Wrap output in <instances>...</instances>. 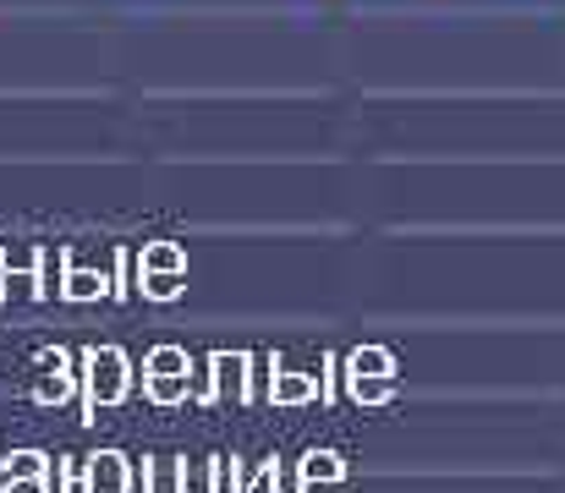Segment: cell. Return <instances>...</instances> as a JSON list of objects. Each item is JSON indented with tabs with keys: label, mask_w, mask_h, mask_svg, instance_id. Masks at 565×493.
<instances>
[{
	"label": "cell",
	"mask_w": 565,
	"mask_h": 493,
	"mask_svg": "<svg viewBox=\"0 0 565 493\" xmlns=\"http://www.w3.org/2000/svg\"><path fill=\"white\" fill-rule=\"evenodd\" d=\"M308 478H335V456H308Z\"/></svg>",
	"instance_id": "cell-4"
},
{
	"label": "cell",
	"mask_w": 565,
	"mask_h": 493,
	"mask_svg": "<svg viewBox=\"0 0 565 493\" xmlns=\"http://www.w3.org/2000/svg\"><path fill=\"white\" fill-rule=\"evenodd\" d=\"M39 472H44V461H39L33 450H22V456L6 461V483H22V478H39Z\"/></svg>",
	"instance_id": "cell-3"
},
{
	"label": "cell",
	"mask_w": 565,
	"mask_h": 493,
	"mask_svg": "<svg viewBox=\"0 0 565 493\" xmlns=\"http://www.w3.org/2000/svg\"><path fill=\"white\" fill-rule=\"evenodd\" d=\"M121 389H127V378H121V356H116V351L94 356V400H121Z\"/></svg>",
	"instance_id": "cell-2"
},
{
	"label": "cell",
	"mask_w": 565,
	"mask_h": 493,
	"mask_svg": "<svg viewBox=\"0 0 565 493\" xmlns=\"http://www.w3.org/2000/svg\"><path fill=\"white\" fill-rule=\"evenodd\" d=\"M88 493H127V461L116 450L88 461Z\"/></svg>",
	"instance_id": "cell-1"
},
{
	"label": "cell",
	"mask_w": 565,
	"mask_h": 493,
	"mask_svg": "<svg viewBox=\"0 0 565 493\" xmlns=\"http://www.w3.org/2000/svg\"><path fill=\"white\" fill-rule=\"evenodd\" d=\"M6 493H44V483L39 478H22V483H6Z\"/></svg>",
	"instance_id": "cell-5"
}]
</instances>
